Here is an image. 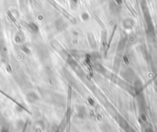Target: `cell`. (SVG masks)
I'll list each match as a JSON object with an SVG mask.
<instances>
[{
  "label": "cell",
  "instance_id": "6da1fadb",
  "mask_svg": "<svg viewBox=\"0 0 157 132\" xmlns=\"http://www.w3.org/2000/svg\"><path fill=\"white\" fill-rule=\"evenodd\" d=\"M55 26L58 31H63L67 28V25L62 19H58L55 23Z\"/></svg>",
  "mask_w": 157,
  "mask_h": 132
},
{
  "label": "cell",
  "instance_id": "7a4b0ae2",
  "mask_svg": "<svg viewBox=\"0 0 157 132\" xmlns=\"http://www.w3.org/2000/svg\"><path fill=\"white\" fill-rule=\"evenodd\" d=\"M123 26L125 28H131L133 26V22L131 19H126L123 21Z\"/></svg>",
  "mask_w": 157,
  "mask_h": 132
},
{
  "label": "cell",
  "instance_id": "3957f363",
  "mask_svg": "<svg viewBox=\"0 0 157 132\" xmlns=\"http://www.w3.org/2000/svg\"><path fill=\"white\" fill-rule=\"evenodd\" d=\"M29 28L32 32H37L39 31V27H38L37 25H36L34 22H29Z\"/></svg>",
  "mask_w": 157,
  "mask_h": 132
},
{
  "label": "cell",
  "instance_id": "277c9868",
  "mask_svg": "<svg viewBox=\"0 0 157 132\" xmlns=\"http://www.w3.org/2000/svg\"><path fill=\"white\" fill-rule=\"evenodd\" d=\"M82 18H83V20H87V19H89V15L86 13H84L82 14Z\"/></svg>",
  "mask_w": 157,
  "mask_h": 132
},
{
  "label": "cell",
  "instance_id": "5b68a950",
  "mask_svg": "<svg viewBox=\"0 0 157 132\" xmlns=\"http://www.w3.org/2000/svg\"><path fill=\"white\" fill-rule=\"evenodd\" d=\"M69 1H71L72 2H75V3H76L78 2V0H69Z\"/></svg>",
  "mask_w": 157,
  "mask_h": 132
}]
</instances>
